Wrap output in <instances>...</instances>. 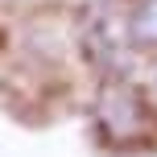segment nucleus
<instances>
[{
  "label": "nucleus",
  "instance_id": "1",
  "mask_svg": "<svg viewBox=\"0 0 157 157\" xmlns=\"http://www.w3.org/2000/svg\"><path fill=\"white\" fill-rule=\"evenodd\" d=\"M99 120H103V128H108L112 136H124V141L141 136L145 124H149V112H145L141 91H136L132 83H108L103 95H99Z\"/></svg>",
  "mask_w": 157,
  "mask_h": 157
},
{
  "label": "nucleus",
  "instance_id": "2",
  "mask_svg": "<svg viewBox=\"0 0 157 157\" xmlns=\"http://www.w3.org/2000/svg\"><path fill=\"white\" fill-rule=\"evenodd\" d=\"M128 41L141 50H157V0H141L128 17Z\"/></svg>",
  "mask_w": 157,
  "mask_h": 157
}]
</instances>
